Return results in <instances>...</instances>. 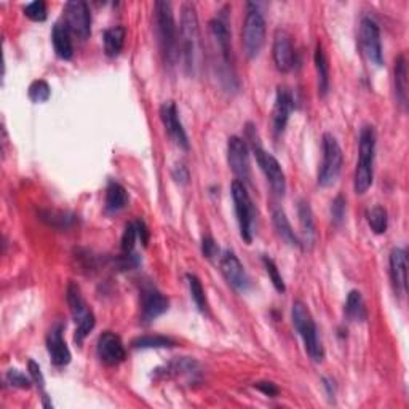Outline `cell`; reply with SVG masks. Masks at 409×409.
<instances>
[{
  "instance_id": "cell-1",
  "label": "cell",
  "mask_w": 409,
  "mask_h": 409,
  "mask_svg": "<svg viewBox=\"0 0 409 409\" xmlns=\"http://www.w3.org/2000/svg\"><path fill=\"white\" fill-rule=\"evenodd\" d=\"M201 52V37L199 16L195 5L186 2L181 7V21H179V55L182 56L186 69L194 74L199 66Z\"/></svg>"
},
{
  "instance_id": "cell-2",
  "label": "cell",
  "mask_w": 409,
  "mask_h": 409,
  "mask_svg": "<svg viewBox=\"0 0 409 409\" xmlns=\"http://www.w3.org/2000/svg\"><path fill=\"white\" fill-rule=\"evenodd\" d=\"M374 157H376V131L371 125H365L358 139V164L354 178V189L358 195L366 194L373 186Z\"/></svg>"
},
{
  "instance_id": "cell-3",
  "label": "cell",
  "mask_w": 409,
  "mask_h": 409,
  "mask_svg": "<svg viewBox=\"0 0 409 409\" xmlns=\"http://www.w3.org/2000/svg\"><path fill=\"white\" fill-rule=\"evenodd\" d=\"M155 29L160 50L168 64H175L179 58V36L170 2H155Z\"/></svg>"
},
{
  "instance_id": "cell-4",
  "label": "cell",
  "mask_w": 409,
  "mask_h": 409,
  "mask_svg": "<svg viewBox=\"0 0 409 409\" xmlns=\"http://www.w3.org/2000/svg\"><path fill=\"white\" fill-rule=\"evenodd\" d=\"M291 317H293V324L296 331L301 336L302 343H304L307 354L315 363H322L324 358V350L322 340L318 338V328L304 302H294L293 309H291Z\"/></svg>"
},
{
  "instance_id": "cell-5",
  "label": "cell",
  "mask_w": 409,
  "mask_h": 409,
  "mask_svg": "<svg viewBox=\"0 0 409 409\" xmlns=\"http://www.w3.org/2000/svg\"><path fill=\"white\" fill-rule=\"evenodd\" d=\"M210 31L213 42L216 45V50L221 56V64L217 69V76H220L221 82L227 89H235L238 87L237 77L234 74L232 69V42H231V32H229L227 21L222 18H215L210 22Z\"/></svg>"
},
{
  "instance_id": "cell-6",
  "label": "cell",
  "mask_w": 409,
  "mask_h": 409,
  "mask_svg": "<svg viewBox=\"0 0 409 409\" xmlns=\"http://www.w3.org/2000/svg\"><path fill=\"white\" fill-rule=\"evenodd\" d=\"M242 43L250 59L259 56L266 43V20L254 3L246 5V16L242 27Z\"/></svg>"
},
{
  "instance_id": "cell-7",
  "label": "cell",
  "mask_w": 409,
  "mask_h": 409,
  "mask_svg": "<svg viewBox=\"0 0 409 409\" xmlns=\"http://www.w3.org/2000/svg\"><path fill=\"white\" fill-rule=\"evenodd\" d=\"M343 149L331 133L323 134V160L318 170V184L322 187H329L338 181L343 170Z\"/></svg>"
},
{
  "instance_id": "cell-8",
  "label": "cell",
  "mask_w": 409,
  "mask_h": 409,
  "mask_svg": "<svg viewBox=\"0 0 409 409\" xmlns=\"http://www.w3.org/2000/svg\"><path fill=\"white\" fill-rule=\"evenodd\" d=\"M234 205H235V215H237V222L240 229V235L246 243L253 242V227H254V206L251 197L246 190L245 182L235 179L231 186Z\"/></svg>"
},
{
  "instance_id": "cell-9",
  "label": "cell",
  "mask_w": 409,
  "mask_h": 409,
  "mask_svg": "<svg viewBox=\"0 0 409 409\" xmlns=\"http://www.w3.org/2000/svg\"><path fill=\"white\" fill-rule=\"evenodd\" d=\"M253 152L256 155L257 165L261 166L267 182L271 184L273 194L278 195V197H283L285 192H287V178H285L282 165L278 164V160L272 154L266 152L261 148V144L256 143V139H253Z\"/></svg>"
},
{
  "instance_id": "cell-10",
  "label": "cell",
  "mask_w": 409,
  "mask_h": 409,
  "mask_svg": "<svg viewBox=\"0 0 409 409\" xmlns=\"http://www.w3.org/2000/svg\"><path fill=\"white\" fill-rule=\"evenodd\" d=\"M64 24L69 27L80 41H87L92 34V13L88 3L82 0H72L64 5Z\"/></svg>"
},
{
  "instance_id": "cell-11",
  "label": "cell",
  "mask_w": 409,
  "mask_h": 409,
  "mask_svg": "<svg viewBox=\"0 0 409 409\" xmlns=\"http://www.w3.org/2000/svg\"><path fill=\"white\" fill-rule=\"evenodd\" d=\"M360 43L363 53L374 66H382V43H380V31L378 22L371 18H363L360 22Z\"/></svg>"
},
{
  "instance_id": "cell-12",
  "label": "cell",
  "mask_w": 409,
  "mask_h": 409,
  "mask_svg": "<svg viewBox=\"0 0 409 409\" xmlns=\"http://www.w3.org/2000/svg\"><path fill=\"white\" fill-rule=\"evenodd\" d=\"M227 162L234 175L237 176L238 181L248 182L251 178V166H250V148L245 143V139L238 136L229 138L227 143Z\"/></svg>"
},
{
  "instance_id": "cell-13",
  "label": "cell",
  "mask_w": 409,
  "mask_h": 409,
  "mask_svg": "<svg viewBox=\"0 0 409 409\" xmlns=\"http://www.w3.org/2000/svg\"><path fill=\"white\" fill-rule=\"evenodd\" d=\"M220 266H221V272L226 282L231 285V287L238 291V293H246L250 289V277L246 273L245 267L237 254L234 251H224L221 259H220Z\"/></svg>"
},
{
  "instance_id": "cell-14",
  "label": "cell",
  "mask_w": 409,
  "mask_h": 409,
  "mask_svg": "<svg viewBox=\"0 0 409 409\" xmlns=\"http://www.w3.org/2000/svg\"><path fill=\"white\" fill-rule=\"evenodd\" d=\"M160 117H162V122H164V125H165L168 136H170L173 141H175L178 148L189 150L190 143H189L187 133H186V130H184L182 122H181V119H179L178 108H176V104L173 103V101H168V103L162 104Z\"/></svg>"
},
{
  "instance_id": "cell-15",
  "label": "cell",
  "mask_w": 409,
  "mask_h": 409,
  "mask_svg": "<svg viewBox=\"0 0 409 409\" xmlns=\"http://www.w3.org/2000/svg\"><path fill=\"white\" fill-rule=\"evenodd\" d=\"M96 352H98L99 360L103 361L106 366L120 365L127 357L125 347H123L120 336H117L112 331H104L99 336Z\"/></svg>"
},
{
  "instance_id": "cell-16",
  "label": "cell",
  "mask_w": 409,
  "mask_h": 409,
  "mask_svg": "<svg viewBox=\"0 0 409 409\" xmlns=\"http://www.w3.org/2000/svg\"><path fill=\"white\" fill-rule=\"evenodd\" d=\"M273 63L280 72H289L296 63V53L291 36L285 29H277L273 36Z\"/></svg>"
},
{
  "instance_id": "cell-17",
  "label": "cell",
  "mask_w": 409,
  "mask_h": 409,
  "mask_svg": "<svg viewBox=\"0 0 409 409\" xmlns=\"http://www.w3.org/2000/svg\"><path fill=\"white\" fill-rule=\"evenodd\" d=\"M170 301L157 288H144L141 291V320L150 323L168 310Z\"/></svg>"
},
{
  "instance_id": "cell-18",
  "label": "cell",
  "mask_w": 409,
  "mask_h": 409,
  "mask_svg": "<svg viewBox=\"0 0 409 409\" xmlns=\"http://www.w3.org/2000/svg\"><path fill=\"white\" fill-rule=\"evenodd\" d=\"M390 278L395 294L405 298L408 291V254L405 248H394L390 253Z\"/></svg>"
},
{
  "instance_id": "cell-19",
  "label": "cell",
  "mask_w": 409,
  "mask_h": 409,
  "mask_svg": "<svg viewBox=\"0 0 409 409\" xmlns=\"http://www.w3.org/2000/svg\"><path fill=\"white\" fill-rule=\"evenodd\" d=\"M64 324L56 323L47 334V350L55 366H66L71 361V350L63 338Z\"/></svg>"
},
{
  "instance_id": "cell-20",
  "label": "cell",
  "mask_w": 409,
  "mask_h": 409,
  "mask_svg": "<svg viewBox=\"0 0 409 409\" xmlns=\"http://www.w3.org/2000/svg\"><path fill=\"white\" fill-rule=\"evenodd\" d=\"M294 109V99L287 88H278L275 104H273L272 112V123H273V133L282 134L285 128L288 125L289 115Z\"/></svg>"
},
{
  "instance_id": "cell-21",
  "label": "cell",
  "mask_w": 409,
  "mask_h": 409,
  "mask_svg": "<svg viewBox=\"0 0 409 409\" xmlns=\"http://www.w3.org/2000/svg\"><path fill=\"white\" fill-rule=\"evenodd\" d=\"M52 42L55 53L58 55V58L66 61L72 59V56H74V45H72L69 27L64 24V21H58L53 26Z\"/></svg>"
},
{
  "instance_id": "cell-22",
  "label": "cell",
  "mask_w": 409,
  "mask_h": 409,
  "mask_svg": "<svg viewBox=\"0 0 409 409\" xmlns=\"http://www.w3.org/2000/svg\"><path fill=\"white\" fill-rule=\"evenodd\" d=\"M128 201H130V197H128L127 189L119 182L110 181L108 184V189H106V203H104L106 213H109V215H115V213L127 208Z\"/></svg>"
},
{
  "instance_id": "cell-23",
  "label": "cell",
  "mask_w": 409,
  "mask_h": 409,
  "mask_svg": "<svg viewBox=\"0 0 409 409\" xmlns=\"http://www.w3.org/2000/svg\"><path fill=\"white\" fill-rule=\"evenodd\" d=\"M298 216L302 231L301 245L302 246H312L313 240H315V221H313V213L309 205V201L301 200L298 205Z\"/></svg>"
},
{
  "instance_id": "cell-24",
  "label": "cell",
  "mask_w": 409,
  "mask_h": 409,
  "mask_svg": "<svg viewBox=\"0 0 409 409\" xmlns=\"http://www.w3.org/2000/svg\"><path fill=\"white\" fill-rule=\"evenodd\" d=\"M66 299H67V304H69V309L72 312V317H74L76 323L83 320V318H85L88 313H92V310H89L87 307V302H85V299H83L80 287H78L77 283L71 282L69 285H67Z\"/></svg>"
},
{
  "instance_id": "cell-25",
  "label": "cell",
  "mask_w": 409,
  "mask_h": 409,
  "mask_svg": "<svg viewBox=\"0 0 409 409\" xmlns=\"http://www.w3.org/2000/svg\"><path fill=\"white\" fill-rule=\"evenodd\" d=\"M313 63H315L317 77H318V93L320 96H327L329 89V64L327 53H324L323 45L318 42L315 47V55H313Z\"/></svg>"
},
{
  "instance_id": "cell-26",
  "label": "cell",
  "mask_w": 409,
  "mask_h": 409,
  "mask_svg": "<svg viewBox=\"0 0 409 409\" xmlns=\"http://www.w3.org/2000/svg\"><path fill=\"white\" fill-rule=\"evenodd\" d=\"M395 93L403 109L408 106V63L406 56L400 55L395 61Z\"/></svg>"
},
{
  "instance_id": "cell-27",
  "label": "cell",
  "mask_w": 409,
  "mask_h": 409,
  "mask_svg": "<svg viewBox=\"0 0 409 409\" xmlns=\"http://www.w3.org/2000/svg\"><path fill=\"white\" fill-rule=\"evenodd\" d=\"M272 221H273V227H275V231L278 234V237L283 240L285 243H288L291 246H298V248H301V238L298 237V235L294 234L293 227H291V224L288 221L287 215H285L283 210H273L272 213Z\"/></svg>"
},
{
  "instance_id": "cell-28",
  "label": "cell",
  "mask_w": 409,
  "mask_h": 409,
  "mask_svg": "<svg viewBox=\"0 0 409 409\" xmlns=\"http://www.w3.org/2000/svg\"><path fill=\"white\" fill-rule=\"evenodd\" d=\"M125 37H127V29L123 26H114L109 27V29L104 31L103 41H104V52L110 58L120 55L123 50V45H125Z\"/></svg>"
},
{
  "instance_id": "cell-29",
  "label": "cell",
  "mask_w": 409,
  "mask_h": 409,
  "mask_svg": "<svg viewBox=\"0 0 409 409\" xmlns=\"http://www.w3.org/2000/svg\"><path fill=\"white\" fill-rule=\"evenodd\" d=\"M345 315L349 320L352 322H365L368 317L366 312V304L365 299L360 291H350L349 296H347V302H345Z\"/></svg>"
},
{
  "instance_id": "cell-30",
  "label": "cell",
  "mask_w": 409,
  "mask_h": 409,
  "mask_svg": "<svg viewBox=\"0 0 409 409\" xmlns=\"http://www.w3.org/2000/svg\"><path fill=\"white\" fill-rule=\"evenodd\" d=\"M176 345L178 343L175 339L160 334H145L131 340L133 349H170Z\"/></svg>"
},
{
  "instance_id": "cell-31",
  "label": "cell",
  "mask_w": 409,
  "mask_h": 409,
  "mask_svg": "<svg viewBox=\"0 0 409 409\" xmlns=\"http://www.w3.org/2000/svg\"><path fill=\"white\" fill-rule=\"evenodd\" d=\"M187 285H189V291H190V298L195 302L197 309L201 313H208V301H206V294L203 289V285H201L200 278L194 273H187Z\"/></svg>"
},
{
  "instance_id": "cell-32",
  "label": "cell",
  "mask_w": 409,
  "mask_h": 409,
  "mask_svg": "<svg viewBox=\"0 0 409 409\" xmlns=\"http://www.w3.org/2000/svg\"><path fill=\"white\" fill-rule=\"evenodd\" d=\"M368 224L369 227H371V231L374 234H385L387 232V227H389V216H387V211L382 206H374L368 211Z\"/></svg>"
},
{
  "instance_id": "cell-33",
  "label": "cell",
  "mask_w": 409,
  "mask_h": 409,
  "mask_svg": "<svg viewBox=\"0 0 409 409\" xmlns=\"http://www.w3.org/2000/svg\"><path fill=\"white\" fill-rule=\"evenodd\" d=\"M74 215H69V213L64 211H41V220L56 229H67L74 222Z\"/></svg>"
},
{
  "instance_id": "cell-34",
  "label": "cell",
  "mask_w": 409,
  "mask_h": 409,
  "mask_svg": "<svg viewBox=\"0 0 409 409\" xmlns=\"http://www.w3.org/2000/svg\"><path fill=\"white\" fill-rule=\"evenodd\" d=\"M262 262H264L266 272H267L268 278H271L273 288H275L278 293H285V291H287V287H285L283 277H282V273H280V271H278L275 261L271 259L268 256H264V257H262Z\"/></svg>"
},
{
  "instance_id": "cell-35",
  "label": "cell",
  "mask_w": 409,
  "mask_h": 409,
  "mask_svg": "<svg viewBox=\"0 0 409 409\" xmlns=\"http://www.w3.org/2000/svg\"><path fill=\"white\" fill-rule=\"evenodd\" d=\"M94 324H96V318H94L93 312L88 313V315L83 318V320L77 322V328H76V334H74V340L77 345H82L83 340L87 339V336L93 331Z\"/></svg>"
},
{
  "instance_id": "cell-36",
  "label": "cell",
  "mask_w": 409,
  "mask_h": 409,
  "mask_svg": "<svg viewBox=\"0 0 409 409\" xmlns=\"http://www.w3.org/2000/svg\"><path fill=\"white\" fill-rule=\"evenodd\" d=\"M52 96V89L45 80H36L29 87V99L32 103H45Z\"/></svg>"
},
{
  "instance_id": "cell-37",
  "label": "cell",
  "mask_w": 409,
  "mask_h": 409,
  "mask_svg": "<svg viewBox=\"0 0 409 409\" xmlns=\"http://www.w3.org/2000/svg\"><path fill=\"white\" fill-rule=\"evenodd\" d=\"M22 11H24V15L32 21L42 22L47 20V3H45L43 0H36V2L27 3Z\"/></svg>"
},
{
  "instance_id": "cell-38",
  "label": "cell",
  "mask_w": 409,
  "mask_h": 409,
  "mask_svg": "<svg viewBox=\"0 0 409 409\" xmlns=\"http://www.w3.org/2000/svg\"><path fill=\"white\" fill-rule=\"evenodd\" d=\"M136 238H138L136 226H134V222H128L125 226V231H123V235H122V253L123 254L133 253Z\"/></svg>"
},
{
  "instance_id": "cell-39",
  "label": "cell",
  "mask_w": 409,
  "mask_h": 409,
  "mask_svg": "<svg viewBox=\"0 0 409 409\" xmlns=\"http://www.w3.org/2000/svg\"><path fill=\"white\" fill-rule=\"evenodd\" d=\"M5 380H7V384H10L11 387L16 389H29L32 384V380L26 378V374H22L18 369H8Z\"/></svg>"
},
{
  "instance_id": "cell-40",
  "label": "cell",
  "mask_w": 409,
  "mask_h": 409,
  "mask_svg": "<svg viewBox=\"0 0 409 409\" xmlns=\"http://www.w3.org/2000/svg\"><path fill=\"white\" fill-rule=\"evenodd\" d=\"M331 217H333V222L336 226H339V224L344 222V217H345V199L344 195H338L333 200L331 203Z\"/></svg>"
},
{
  "instance_id": "cell-41",
  "label": "cell",
  "mask_w": 409,
  "mask_h": 409,
  "mask_svg": "<svg viewBox=\"0 0 409 409\" xmlns=\"http://www.w3.org/2000/svg\"><path fill=\"white\" fill-rule=\"evenodd\" d=\"M27 368H29V374H31L32 382L36 384L38 389L43 390V387H45V379H43V374L41 371V366H38L37 363L34 361V360H29V363H27Z\"/></svg>"
},
{
  "instance_id": "cell-42",
  "label": "cell",
  "mask_w": 409,
  "mask_h": 409,
  "mask_svg": "<svg viewBox=\"0 0 409 409\" xmlns=\"http://www.w3.org/2000/svg\"><path fill=\"white\" fill-rule=\"evenodd\" d=\"M201 253L208 259H213L216 254H220V248H217V245L211 237H203V240H201Z\"/></svg>"
},
{
  "instance_id": "cell-43",
  "label": "cell",
  "mask_w": 409,
  "mask_h": 409,
  "mask_svg": "<svg viewBox=\"0 0 409 409\" xmlns=\"http://www.w3.org/2000/svg\"><path fill=\"white\" fill-rule=\"evenodd\" d=\"M254 389H257L261 394H264L267 396H277L280 394L278 387L273 382H267V380H261V382H254L253 385Z\"/></svg>"
},
{
  "instance_id": "cell-44",
  "label": "cell",
  "mask_w": 409,
  "mask_h": 409,
  "mask_svg": "<svg viewBox=\"0 0 409 409\" xmlns=\"http://www.w3.org/2000/svg\"><path fill=\"white\" fill-rule=\"evenodd\" d=\"M134 226H136V232H138V238L141 240V243L144 246H148L149 243V229L148 226H145V222L143 220H138L136 222H134Z\"/></svg>"
}]
</instances>
